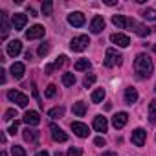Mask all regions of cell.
Listing matches in <instances>:
<instances>
[{
  "label": "cell",
  "instance_id": "obj_1",
  "mask_svg": "<svg viewBox=\"0 0 156 156\" xmlns=\"http://www.w3.org/2000/svg\"><path fill=\"white\" fill-rule=\"evenodd\" d=\"M152 70H154V64H152L151 57L147 53H138L136 59H134V72L138 73L140 79H147V77H151Z\"/></svg>",
  "mask_w": 156,
  "mask_h": 156
},
{
  "label": "cell",
  "instance_id": "obj_2",
  "mask_svg": "<svg viewBox=\"0 0 156 156\" xmlns=\"http://www.w3.org/2000/svg\"><path fill=\"white\" fill-rule=\"evenodd\" d=\"M121 62H123V55H121L118 50H114V48H108V50L105 51V66H107V68L119 66Z\"/></svg>",
  "mask_w": 156,
  "mask_h": 156
},
{
  "label": "cell",
  "instance_id": "obj_3",
  "mask_svg": "<svg viewBox=\"0 0 156 156\" xmlns=\"http://www.w3.org/2000/svg\"><path fill=\"white\" fill-rule=\"evenodd\" d=\"M88 44H90L88 35H77L70 41V50L72 51H83V50L88 48Z\"/></svg>",
  "mask_w": 156,
  "mask_h": 156
},
{
  "label": "cell",
  "instance_id": "obj_4",
  "mask_svg": "<svg viewBox=\"0 0 156 156\" xmlns=\"http://www.w3.org/2000/svg\"><path fill=\"white\" fill-rule=\"evenodd\" d=\"M8 99L13 101V103H17L20 108H26L28 103H30V98H28L26 94L19 92V90H9V92H8Z\"/></svg>",
  "mask_w": 156,
  "mask_h": 156
},
{
  "label": "cell",
  "instance_id": "obj_5",
  "mask_svg": "<svg viewBox=\"0 0 156 156\" xmlns=\"http://www.w3.org/2000/svg\"><path fill=\"white\" fill-rule=\"evenodd\" d=\"M127 26L136 33V35H140V37H149L151 33H152V30L154 28H147V26H143V24H140V22H136V20H127Z\"/></svg>",
  "mask_w": 156,
  "mask_h": 156
},
{
  "label": "cell",
  "instance_id": "obj_6",
  "mask_svg": "<svg viewBox=\"0 0 156 156\" xmlns=\"http://www.w3.org/2000/svg\"><path fill=\"white\" fill-rule=\"evenodd\" d=\"M85 22H87V19L81 11H73L68 15V24L73 28H81V26H85Z\"/></svg>",
  "mask_w": 156,
  "mask_h": 156
},
{
  "label": "cell",
  "instance_id": "obj_7",
  "mask_svg": "<svg viewBox=\"0 0 156 156\" xmlns=\"http://www.w3.org/2000/svg\"><path fill=\"white\" fill-rule=\"evenodd\" d=\"M50 130H51V138H53V141H57V143H64V141H68V134H66L62 129H59L55 123L50 125Z\"/></svg>",
  "mask_w": 156,
  "mask_h": 156
},
{
  "label": "cell",
  "instance_id": "obj_8",
  "mask_svg": "<svg viewBox=\"0 0 156 156\" xmlns=\"http://www.w3.org/2000/svg\"><path fill=\"white\" fill-rule=\"evenodd\" d=\"M72 130H73V134H75L77 138H87V136L90 134L88 127H87L85 123H81V121H72Z\"/></svg>",
  "mask_w": 156,
  "mask_h": 156
},
{
  "label": "cell",
  "instance_id": "obj_9",
  "mask_svg": "<svg viewBox=\"0 0 156 156\" xmlns=\"http://www.w3.org/2000/svg\"><path fill=\"white\" fill-rule=\"evenodd\" d=\"M44 28L41 26V24H35V26H31L28 31H26V39L28 41H35V39H41V37H44Z\"/></svg>",
  "mask_w": 156,
  "mask_h": 156
},
{
  "label": "cell",
  "instance_id": "obj_10",
  "mask_svg": "<svg viewBox=\"0 0 156 156\" xmlns=\"http://www.w3.org/2000/svg\"><path fill=\"white\" fill-rule=\"evenodd\" d=\"M22 121H24L28 127H35V125L41 123V116H39V112H35V110H28V112L24 114Z\"/></svg>",
  "mask_w": 156,
  "mask_h": 156
},
{
  "label": "cell",
  "instance_id": "obj_11",
  "mask_svg": "<svg viewBox=\"0 0 156 156\" xmlns=\"http://www.w3.org/2000/svg\"><path fill=\"white\" fill-rule=\"evenodd\" d=\"M105 30V19L101 17V15H96L94 19H92V22H90V31L92 33H101Z\"/></svg>",
  "mask_w": 156,
  "mask_h": 156
},
{
  "label": "cell",
  "instance_id": "obj_12",
  "mask_svg": "<svg viewBox=\"0 0 156 156\" xmlns=\"http://www.w3.org/2000/svg\"><path fill=\"white\" fill-rule=\"evenodd\" d=\"M145 138H147V132H145L143 129H136V130H132V136H130V140H132V143H134L136 147H143V143H145Z\"/></svg>",
  "mask_w": 156,
  "mask_h": 156
},
{
  "label": "cell",
  "instance_id": "obj_13",
  "mask_svg": "<svg viewBox=\"0 0 156 156\" xmlns=\"http://www.w3.org/2000/svg\"><path fill=\"white\" fill-rule=\"evenodd\" d=\"M110 41H112L114 44H118L119 48H127V46L130 44V39H129L125 33H112V35H110Z\"/></svg>",
  "mask_w": 156,
  "mask_h": 156
},
{
  "label": "cell",
  "instance_id": "obj_14",
  "mask_svg": "<svg viewBox=\"0 0 156 156\" xmlns=\"http://www.w3.org/2000/svg\"><path fill=\"white\" fill-rule=\"evenodd\" d=\"M11 22H13V28H15V30H24V26H26V22H28V17H26L24 13H15V15L11 17Z\"/></svg>",
  "mask_w": 156,
  "mask_h": 156
},
{
  "label": "cell",
  "instance_id": "obj_15",
  "mask_svg": "<svg viewBox=\"0 0 156 156\" xmlns=\"http://www.w3.org/2000/svg\"><path fill=\"white\" fill-rule=\"evenodd\" d=\"M127 121H129V114H127V112H118V114L112 118V125H114L116 129H123V127L127 125Z\"/></svg>",
  "mask_w": 156,
  "mask_h": 156
},
{
  "label": "cell",
  "instance_id": "obj_16",
  "mask_svg": "<svg viewBox=\"0 0 156 156\" xmlns=\"http://www.w3.org/2000/svg\"><path fill=\"white\" fill-rule=\"evenodd\" d=\"M94 129L98 130V132H107V129H108V119L105 118V116H96L94 118Z\"/></svg>",
  "mask_w": 156,
  "mask_h": 156
},
{
  "label": "cell",
  "instance_id": "obj_17",
  "mask_svg": "<svg viewBox=\"0 0 156 156\" xmlns=\"http://www.w3.org/2000/svg\"><path fill=\"white\" fill-rule=\"evenodd\" d=\"M6 51H8L9 57H17V55L22 51V42H20V41H11V42L8 44Z\"/></svg>",
  "mask_w": 156,
  "mask_h": 156
},
{
  "label": "cell",
  "instance_id": "obj_18",
  "mask_svg": "<svg viewBox=\"0 0 156 156\" xmlns=\"http://www.w3.org/2000/svg\"><path fill=\"white\" fill-rule=\"evenodd\" d=\"M138 101V90L134 87H127L125 88V103L127 105H132Z\"/></svg>",
  "mask_w": 156,
  "mask_h": 156
},
{
  "label": "cell",
  "instance_id": "obj_19",
  "mask_svg": "<svg viewBox=\"0 0 156 156\" xmlns=\"http://www.w3.org/2000/svg\"><path fill=\"white\" fill-rule=\"evenodd\" d=\"M24 72H26V66L22 62H13L11 64V75L15 79H22L24 77Z\"/></svg>",
  "mask_w": 156,
  "mask_h": 156
},
{
  "label": "cell",
  "instance_id": "obj_20",
  "mask_svg": "<svg viewBox=\"0 0 156 156\" xmlns=\"http://www.w3.org/2000/svg\"><path fill=\"white\" fill-rule=\"evenodd\" d=\"M22 138L26 140V141H30V143H33L37 138H39V130H35V129H31V127H28V129H24V132H22Z\"/></svg>",
  "mask_w": 156,
  "mask_h": 156
},
{
  "label": "cell",
  "instance_id": "obj_21",
  "mask_svg": "<svg viewBox=\"0 0 156 156\" xmlns=\"http://www.w3.org/2000/svg\"><path fill=\"white\" fill-rule=\"evenodd\" d=\"M72 112H73L77 118H83V116L87 114V105H85L83 101H77V103H73V107H72Z\"/></svg>",
  "mask_w": 156,
  "mask_h": 156
},
{
  "label": "cell",
  "instance_id": "obj_22",
  "mask_svg": "<svg viewBox=\"0 0 156 156\" xmlns=\"http://www.w3.org/2000/svg\"><path fill=\"white\" fill-rule=\"evenodd\" d=\"M0 24H2V39H6L8 33H9V22H8V13L6 11L0 13Z\"/></svg>",
  "mask_w": 156,
  "mask_h": 156
},
{
  "label": "cell",
  "instance_id": "obj_23",
  "mask_svg": "<svg viewBox=\"0 0 156 156\" xmlns=\"http://www.w3.org/2000/svg\"><path fill=\"white\" fill-rule=\"evenodd\" d=\"M90 66H92V62H90L88 59H79V61L73 64V68H75L77 72H85V70H88Z\"/></svg>",
  "mask_w": 156,
  "mask_h": 156
},
{
  "label": "cell",
  "instance_id": "obj_24",
  "mask_svg": "<svg viewBox=\"0 0 156 156\" xmlns=\"http://www.w3.org/2000/svg\"><path fill=\"white\" fill-rule=\"evenodd\" d=\"M105 96H107L105 88H96V90L92 92V103H101V101L105 99Z\"/></svg>",
  "mask_w": 156,
  "mask_h": 156
},
{
  "label": "cell",
  "instance_id": "obj_25",
  "mask_svg": "<svg viewBox=\"0 0 156 156\" xmlns=\"http://www.w3.org/2000/svg\"><path fill=\"white\" fill-rule=\"evenodd\" d=\"M112 24H114L116 28L123 30V28L127 26V19H125L123 15H114V17H112Z\"/></svg>",
  "mask_w": 156,
  "mask_h": 156
},
{
  "label": "cell",
  "instance_id": "obj_26",
  "mask_svg": "<svg viewBox=\"0 0 156 156\" xmlns=\"http://www.w3.org/2000/svg\"><path fill=\"white\" fill-rule=\"evenodd\" d=\"M62 85H64V87H73V85H75V75L70 73V72L62 73Z\"/></svg>",
  "mask_w": 156,
  "mask_h": 156
},
{
  "label": "cell",
  "instance_id": "obj_27",
  "mask_svg": "<svg viewBox=\"0 0 156 156\" xmlns=\"http://www.w3.org/2000/svg\"><path fill=\"white\" fill-rule=\"evenodd\" d=\"M149 119H151V123H156V99H152L149 103Z\"/></svg>",
  "mask_w": 156,
  "mask_h": 156
},
{
  "label": "cell",
  "instance_id": "obj_28",
  "mask_svg": "<svg viewBox=\"0 0 156 156\" xmlns=\"http://www.w3.org/2000/svg\"><path fill=\"white\" fill-rule=\"evenodd\" d=\"M41 11H42V15H44V17H50V15H51V11H53V4L50 2V0H46V2H42Z\"/></svg>",
  "mask_w": 156,
  "mask_h": 156
},
{
  "label": "cell",
  "instance_id": "obj_29",
  "mask_svg": "<svg viewBox=\"0 0 156 156\" xmlns=\"http://www.w3.org/2000/svg\"><path fill=\"white\" fill-rule=\"evenodd\" d=\"M48 116H50V118H62V116H64V108H62V107L50 108V110H48Z\"/></svg>",
  "mask_w": 156,
  "mask_h": 156
},
{
  "label": "cell",
  "instance_id": "obj_30",
  "mask_svg": "<svg viewBox=\"0 0 156 156\" xmlns=\"http://www.w3.org/2000/svg\"><path fill=\"white\" fill-rule=\"evenodd\" d=\"M141 17H143V19H147V20H156V9L147 8V9H143V11H141Z\"/></svg>",
  "mask_w": 156,
  "mask_h": 156
},
{
  "label": "cell",
  "instance_id": "obj_31",
  "mask_svg": "<svg viewBox=\"0 0 156 156\" xmlns=\"http://www.w3.org/2000/svg\"><path fill=\"white\" fill-rule=\"evenodd\" d=\"M96 79H98V77H96V73H88L87 77H85V81H83V85L87 87V88H90L94 83H96Z\"/></svg>",
  "mask_w": 156,
  "mask_h": 156
},
{
  "label": "cell",
  "instance_id": "obj_32",
  "mask_svg": "<svg viewBox=\"0 0 156 156\" xmlns=\"http://www.w3.org/2000/svg\"><path fill=\"white\" fill-rule=\"evenodd\" d=\"M11 154H13V156H26V151H24V147H20V145H13V147H11Z\"/></svg>",
  "mask_w": 156,
  "mask_h": 156
},
{
  "label": "cell",
  "instance_id": "obj_33",
  "mask_svg": "<svg viewBox=\"0 0 156 156\" xmlns=\"http://www.w3.org/2000/svg\"><path fill=\"white\" fill-rule=\"evenodd\" d=\"M48 51H50V44H48V42H42V44L39 46V55H41V57H46Z\"/></svg>",
  "mask_w": 156,
  "mask_h": 156
},
{
  "label": "cell",
  "instance_id": "obj_34",
  "mask_svg": "<svg viewBox=\"0 0 156 156\" xmlns=\"http://www.w3.org/2000/svg\"><path fill=\"white\" fill-rule=\"evenodd\" d=\"M55 92H57V87H55V85H48V88H46L44 96H46V98H53V96H55Z\"/></svg>",
  "mask_w": 156,
  "mask_h": 156
},
{
  "label": "cell",
  "instance_id": "obj_35",
  "mask_svg": "<svg viewBox=\"0 0 156 156\" xmlns=\"http://www.w3.org/2000/svg\"><path fill=\"white\" fill-rule=\"evenodd\" d=\"M13 118H17V110H15V108H9V110H6V114H4V119H6V121H9V119H13Z\"/></svg>",
  "mask_w": 156,
  "mask_h": 156
},
{
  "label": "cell",
  "instance_id": "obj_36",
  "mask_svg": "<svg viewBox=\"0 0 156 156\" xmlns=\"http://www.w3.org/2000/svg\"><path fill=\"white\" fill-rule=\"evenodd\" d=\"M64 62H66V57H64V55H59V57H57V61H55L51 66H53V68H59V66H62Z\"/></svg>",
  "mask_w": 156,
  "mask_h": 156
},
{
  "label": "cell",
  "instance_id": "obj_37",
  "mask_svg": "<svg viewBox=\"0 0 156 156\" xmlns=\"http://www.w3.org/2000/svg\"><path fill=\"white\" fill-rule=\"evenodd\" d=\"M68 154H70V156H81L83 152H81V149H77V147H70Z\"/></svg>",
  "mask_w": 156,
  "mask_h": 156
},
{
  "label": "cell",
  "instance_id": "obj_38",
  "mask_svg": "<svg viewBox=\"0 0 156 156\" xmlns=\"http://www.w3.org/2000/svg\"><path fill=\"white\" fill-rule=\"evenodd\" d=\"M17 130H19V121H15V123H11V127H9V130H8V132L15 136V134H17Z\"/></svg>",
  "mask_w": 156,
  "mask_h": 156
},
{
  "label": "cell",
  "instance_id": "obj_39",
  "mask_svg": "<svg viewBox=\"0 0 156 156\" xmlns=\"http://www.w3.org/2000/svg\"><path fill=\"white\" fill-rule=\"evenodd\" d=\"M94 143H96L98 147H105V143H107V141H105V138H101V136H98V138L94 140Z\"/></svg>",
  "mask_w": 156,
  "mask_h": 156
},
{
  "label": "cell",
  "instance_id": "obj_40",
  "mask_svg": "<svg viewBox=\"0 0 156 156\" xmlns=\"http://www.w3.org/2000/svg\"><path fill=\"white\" fill-rule=\"evenodd\" d=\"M0 83H6V70H0Z\"/></svg>",
  "mask_w": 156,
  "mask_h": 156
},
{
  "label": "cell",
  "instance_id": "obj_41",
  "mask_svg": "<svg viewBox=\"0 0 156 156\" xmlns=\"http://www.w3.org/2000/svg\"><path fill=\"white\" fill-rule=\"evenodd\" d=\"M28 13H30V17H39V15H37V11H35L33 8H30V6H28Z\"/></svg>",
  "mask_w": 156,
  "mask_h": 156
},
{
  "label": "cell",
  "instance_id": "obj_42",
  "mask_svg": "<svg viewBox=\"0 0 156 156\" xmlns=\"http://www.w3.org/2000/svg\"><path fill=\"white\" fill-rule=\"evenodd\" d=\"M35 156H50V154H48V151H39Z\"/></svg>",
  "mask_w": 156,
  "mask_h": 156
},
{
  "label": "cell",
  "instance_id": "obj_43",
  "mask_svg": "<svg viewBox=\"0 0 156 156\" xmlns=\"http://www.w3.org/2000/svg\"><path fill=\"white\" fill-rule=\"evenodd\" d=\"M103 156H116L114 152H107V154H103Z\"/></svg>",
  "mask_w": 156,
  "mask_h": 156
},
{
  "label": "cell",
  "instance_id": "obj_44",
  "mask_svg": "<svg viewBox=\"0 0 156 156\" xmlns=\"http://www.w3.org/2000/svg\"><path fill=\"white\" fill-rule=\"evenodd\" d=\"M55 156H66V154H62V152H55Z\"/></svg>",
  "mask_w": 156,
  "mask_h": 156
},
{
  "label": "cell",
  "instance_id": "obj_45",
  "mask_svg": "<svg viewBox=\"0 0 156 156\" xmlns=\"http://www.w3.org/2000/svg\"><path fill=\"white\" fill-rule=\"evenodd\" d=\"M0 156H8V152H6V151H2V154H0Z\"/></svg>",
  "mask_w": 156,
  "mask_h": 156
},
{
  "label": "cell",
  "instance_id": "obj_46",
  "mask_svg": "<svg viewBox=\"0 0 156 156\" xmlns=\"http://www.w3.org/2000/svg\"><path fill=\"white\" fill-rule=\"evenodd\" d=\"M152 50H154V53H156V44H154V46H152Z\"/></svg>",
  "mask_w": 156,
  "mask_h": 156
},
{
  "label": "cell",
  "instance_id": "obj_47",
  "mask_svg": "<svg viewBox=\"0 0 156 156\" xmlns=\"http://www.w3.org/2000/svg\"><path fill=\"white\" fill-rule=\"evenodd\" d=\"M154 92H156V87H154Z\"/></svg>",
  "mask_w": 156,
  "mask_h": 156
}]
</instances>
